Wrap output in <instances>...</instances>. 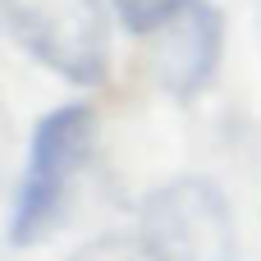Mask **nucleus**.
Masks as SVG:
<instances>
[{
    "label": "nucleus",
    "instance_id": "1",
    "mask_svg": "<svg viewBox=\"0 0 261 261\" xmlns=\"http://www.w3.org/2000/svg\"><path fill=\"white\" fill-rule=\"evenodd\" d=\"M92 147H96V110L92 106L69 101L37 119L23 174H18L14 216H9L14 248H32L60 225V216L69 206V188L83 174V165L92 161Z\"/></svg>",
    "mask_w": 261,
    "mask_h": 261
},
{
    "label": "nucleus",
    "instance_id": "2",
    "mask_svg": "<svg viewBox=\"0 0 261 261\" xmlns=\"http://www.w3.org/2000/svg\"><path fill=\"white\" fill-rule=\"evenodd\" d=\"M5 28L64 83L96 87L110 69V23L101 0H5Z\"/></svg>",
    "mask_w": 261,
    "mask_h": 261
},
{
    "label": "nucleus",
    "instance_id": "3",
    "mask_svg": "<svg viewBox=\"0 0 261 261\" xmlns=\"http://www.w3.org/2000/svg\"><path fill=\"white\" fill-rule=\"evenodd\" d=\"M138 234L156 261H234V211L211 179L161 184L138 216Z\"/></svg>",
    "mask_w": 261,
    "mask_h": 261
},
{
    "label": "nucleus",
    "instance_id": "4",
    "mask_svg": "<svg viewBox=\"0 0 261 261\" xmlns=\"http://www.w3.org/2000/svg\"><path fill=\"white\" fill-rule=\"evenodd\" d=\"M151 50H147V69L156 78L161 92L188 101L197 96L225 55V18L211 0H188L184 9H174L156 32H147Z\"/></svg>",
    "mask_w": 261,
    "mask_h": 261
},
{
    "label": "nucleus",
    "instance_id": "5",
    "mask_svg": "<svg viewBox=\"0 0 261 261\" xmlns=\"http://www.w3.org/2000/svg\"><path fill=\"white\" fill-rule=\"evenodd\" d=\"M69 261H156L142 234H101L92 243H83Z\"/></svg>",
    "mask_w": 261,
    "mask_h": 261
},
{
    "label": "nucleus",
    "instance_id": "6",
    "mask_svg": "<svg viewBox=\"0 0 261 261\" xmlns=\"http://www.w3.org/2000/svg\"><path fill=\"white\" fill-rule=\"evenodd\" d=\"M188 0H115V18L128 28V32H138V37H147V32H156L174 9H184Z\"/></svg>",
    "mask_w": 261,
    "mask_h": 261
}]
</instances>
